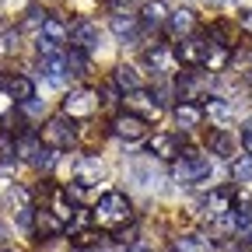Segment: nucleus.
Returning <instances> with one entry per match:
<instances>
[{
  "label": "nucleus",
  "instance_id": "obj_1",
  "mask_svg": "<svg viewBox=\"0 0 252 252\" xmlns=\"http://www.w3.org/2000/svg\"><path fill=\"white\" fill-rule=\"evenodd\" d=\"M94 224H102V228H123L126 220L133 217V210H130V200H126L123 193H105V196H98V203H94Z\"/></svg>",
  "mask_w": 252,
  "mask_h": 252
},
{
  "label": "nucleus",
  "instance_id": "obj_2",
  "mask_svg": "<svg viewBox=\"0 0 252 252\" xmlns=\"http://www.w3.org/2000/svg\"><path fill=\"white\" fill-rule=\"evenodd\" d=\"M172 175H175V182H182V186H193V182H200V179L210 175V158H207V154H196V151H186V154L175 158Z\"/></svg>",
  "mask_w": 252,
  "mask_h": 252
},
{
  "label": "nucleus",
  "instance_id": "obj_3",
  "mask_svg": "<svg viewBox=\"0 0 252 252\" xmlns=\"http://www.w3.org/2000/svg\"><path fill=\"white\" fill-rule=\"evenodd\" d=\"M207 53H210V39L200 35V32L186 35V39L175 46V56H179L182 67H200V63H207Z\"/></svg>",
  "mask_w": 252,
  "mask_h": 252
},
{
  "label": "nucleus",
  "instance_id": "obj_4",
  "mask_svg": "<svg viewBox=\"0 0 252 252\" xmlns=\"http://www.w3.org/2000/svg\"><path fill=\"white\" fill-rule=\"evenodd\" d=\"M94 109H98V91H91V88H74L63 98V116H70V119H88Z\"/></svg>",
  "mask_w": 252,
  "mask_h": 252
},
{
  "label": "nucleus",
  "instance_id": "obj_5",
  "mask_svg": "<svg viewBox=\"0 0 252 252\" xmlns=\"http://www.w3.org/2000/svg\"><path fill=\"white\" fill-rule=\"evenodd\" d=\"M42 140L53 147V151H63L74 144V126H70V116H53L46 126H42Z\"/></svg>",
  "mask_w": 252,
  "mask_h": 252
},
{
  "label": "nucleus",
  "instance_id": "obj_6",
  "mask_svg": "<svg viewBox=\"0 0 252 252\" xmlns=\"http://www.w3.org/2000/svg\"><path fill=\"white\" fill-rule=\"evenodd\" d=\"M112 133L119 137V140H140L144 133H147V119L144 116H137V112H123V116H116V123H112Z\"/></svg>",
  "mask_w": 252,
  "mask_h": 252
},
{
  "label": "nucleus",
  "instance_id": "obj_7",
  "mask_svg": "<svg viewBox=\"0 0 252 252\" xmlns=\"http://www.w3.org/2000/svg\"><path fill=\"white\" fill-rule=\"evenodd\" d=\"M147 151L154 158H161V161H175V158L182 154V137H175V133H154L147 140Z\"/></svg>",
  "mask_w": 252,
  "mask_h": 252
},
{
  "label": "nucleus",
  "instance_id": "obj_8",
  "mask_svg": "<svg viewBox=\"0 0 252 252\" xmlns=\"http://www.w3.org/2000/svg\"><path fill=\"white\" fill-rule=\"evenodd\" d=\"M109 28H112V35L119 42H130V39H137V32H140V18L133 11H116L109 18Z\"/></svg>",
  "mask_w": 252,
  "mask_h": 252
},
{
  "label": "nucleus",
  "instance_id": "obj_9",
  "mask_svg": "<svg viewBox=\"0 0 252 252\" xmlns=\"http://www.w3.org/2000/svg\"><path fill=\"white\" fill-rule=\"evenodd\" d=\"M70 46H77V49H94L98 46V25L94 21H88V18H81V21H74L70 25Z\"/></svg>",
  "mask_w": 252,
  "mask_h": 252
},
{
  "label": "nucleus",
  "instance_id": "obj_10",
  "mask_svg": "<svg viewBox=\"0 0 252 252\" xmlns=\"http://www.w3.org/2000/svg\"><path fill=\"white\" fill-rule=\"evenodd\" d=\"M102 175H105L102 161H98V158H91V154H84L77 161V168H74V182L84 186V189H91L94 182H102Z\"/></svg>",
  "mask_w": 252,
  "mask_h": 252
},
{
  "label": "nucleus",
  "instance_id": "obj_11",
  "mask_svg": "<svg viewBox=\"0 0 252 252\" xmlns=\"http://www.w3.org/2000/svg\"><path fill=\"white\" fill-rule=\"evenodd\" d=\"M0 88H4L11 98L21 105V102H28V98H35V84H32V77H25V74H14V77H0Z\"/></svg>",
  "mask_w": 252,
  "mask_h": 252
},
{
  "label": "nucleus",
  "instance_id": "obj_12",
  "mask_svg": "<svg viewBox=\"0 0 252 252\" xmlns=\"http://www.w3.org/2000/svg\"><path fill=\"white\" fill-rule=\"evenodd\" d=\"M126 172H130V179H133L137 186H144V189L158 186V172H154V158H137V161H130V165H126Z\"/></svg>",
  "mask_w": 252,
  "mask_h": 252
},
{
  "label": "nucleus",
  "instance_id": "obj_13",
  "mask_svg": "<svg viewBox=\"0 0 252 252\" xmlns=\"http://www.w3.org/2000/svg\"><path fill=\"white\" fill-rule=\"evenodd\" d=\"M203 88H207V74H200V70H182V77H179V98H182V102L200 98Z\"/></svg>",
  "mask_w": 252,
  "mask_h": 252
},
{
  "label": "nucleus",
  "instance_id": "obj_14",
  "mask_svg": "<svg viewBox=\"0 0 252 252\" xmlns=\"http://www.w3.org/2000/svg\"><path fill=\"white\" fill-rule=\"evenodd\" d=\"M39 70L49 84H63L67 81V56H39Z\"/></svg>",
  "mask_w": 252,
  "mask_h": 252
},
{
  "label": "nucleus",
  "instance_id": "obj_15",
  "mask_svg": "<svg viewBox=\"0 0 252 252\" xmlns=\"http://www.w3.org/2000/svg\"><path fill=\"white\" fill-rule=\"evenodd\" d=\"M126 109L147 119V116H154V112H158V102H154V94H151V91L137 88V91H130V94H126Z\"/></svg>",
  "mask_w": 252,
  "mask_h": 252
},
{
  "label": "nucleus",
  "instance_id": "obj_16",
  "mask_svg": "<svg viewBox=\"0 0 252 252\" xmlns=\"http://www.w3.org/2000/svg\"><path fill=\"white\" fill-rule=\"evenodd\" d=\"M203 116H207L214 126H220V130H224V126L235 119V109H231L228 102H220V98H210V102L203 105Z\"/></svg>",
  "mask_w": 252,
  "mask_h": 252
},
{
  "label": "nucleus",
  "instance_id": "obj_17",
  "mask_svg": "<svg viewBox=\"0 0 252 252\" xmlns=\"http://www.w3.org/2000/svg\"><path fill=\"white\" fill-rule=\"evenodd\" d=\"M200 119H203V105H196V102H179L175 105V123L182 126V130L200 126Z\"/></svg>",
  "mask_w": 252,
  "mask_h": 252
},
{
  "label": "nucleus",
  "instance_id": "obj_18",
  "mask_svg": "<svg viewBox=\"0 0 252 252\" xmlns=\"http://www.w3.org/2000/svg\"><path fill=\"white\" fill-rule=\"evenodd\" d=\"M193 28H196V18H193V11H175L172 18H168V32L175 39H186V35H193Z\"/></svg>",
  "mask_w": 252,
  "mask_h": 252
},
{
  "label": "nucleus",
  "instance_id": "obj_19",
  "mask_svg": "<svg viewBox=\"0 0 252 252\" xmlns=\"http://www.w3.org/2000/svg\"><path fill=\"white\" fill-rule=\"evenodd\" d=\"M172 14H168V4H165V0H151V4H144V11H140V21L151 28H158V25H165Z\"/></svg>",
  "mask_w": 252,
  "mask_h": 252
},
{
  "label": "nucleus",
  "instance_id": "obj_20",
  "mask_svg": "<svg viewBox=\"0 0 252 252\" xmlns=\"http://www.w3.org/2000/svg\"><path fill=\"white\" fill-rule=\"evenodd\" d=\"M39 151H42V140H39L35 133H21V137L14 140V154H21L25 161H35Z\"/></svg>",
  "mask_w": 252,
  "mask_h": 252
},
{
  "label": "nucleus",
  "instance_id": "obj_21",
  "mask_svg": "<svg viewBox=\"0 0 252 252\" xmlns=\"http://www.w3.org/2000/svg\"><path fill=\"white\" fill-rule=\"evenodd\" d=\"M207 147H210L214 154H220V158H231L235 140H231V133H228V130H220V126H217V130L210 133V140H207Z\"/></svg>",
  "mask_w": 252,
  "mask_h": 252
},
{
  "label": "nucleus",
  "instance_id": "obj_22",
  "mask_svg": "<svg viewBox=\"0 0 252 252\" xmlns=\"http://www.w3.org/2000/svg\"><path fill=\"white\" fill-rule=\"evenodd\" d=\"M35 231L46 235V238H49V235H60V231H63V220H60L53 210H39V214H35Z\"/></svg>",
  "mask_w": 252,
  "mask_h": 252
},
{
  "label": "nucleus",
  "instance_id": "obj_23",
  "mask_svg": "<svg viewBox=\"0 0 252 252\" xmlns=\"http://www.w3.org/2000/svg\"><path fill=\"white\" fill-rule=\"evenodd\" d=\"M231 224H235V231H245V228L252 224V203H249L245 196L231 203Z\"/></svg>",
  "mask_w": 252,
  "mask_h": 252
},
{
  "label": "nucleus",
  "instance_id": "obj_24",
  "mask_svg": "<svg viewBox=\"0 0 252 252\" xmlns=\"http://www.w3.org/2000/svg\"><path fill=\"white\" fill-rule=\"evenodd\" d=\"M116 88L119 91H137V88H144V81H140V74H137V67H119L116 70Z\"/></svg>",
  "mask_w": 252,
  "mask_h": 252
},
{
  "label": "nucleus",
  "instance_id": "obj_25",
  "mask_svg": "<svg viewBox=\"0 0 252 252\" xmlns=\"http://www.w3.org/2000/svg\"><path fill=\"white\" fill-rule=\"evenodd\" d=\"M172 249H175V252H210V242L200 238V235H179Z\"/></svg>",
  "mask_w": 252,
  "mask_h": 252
},
{
  "label": "nucleus",
  "instance_id": "obj_26",
  "mask_svg": "<svg viewBox=\"0 0 252 252\" xmlns=\"http://www.w3.org/2000/svg\"><path fill=\"white\" fill-rule=\"evenodd\" d=\"M39 35H46V39H53V42H67V39H70V28L63 25L60 18H49V21L42 25V32H39Z\"/></svg>",
  "mask_w": 252,
  "mask_h": 252
},
{
  "label": "nucleus",
  "instance_id": "obj_27",
  "mask_svg": "<svg viewBox=\"0 0 252 252\" xmlns=\"http://www.w3.org/2000/svg\"><path fill=\"white\" fill-rule=\"evenodd\" d=\"M46 21H49V14H46L42 7H28V11H25L21 28H25V32H35V28H39V32H42V25H46Z\"/></svg>",
  "mask_w": 252,
  "mask_h": 252
},
{
  "label": "nucleus",
  "instance_id": "obj_28",
  "mask_svg": "<svg viewBox=\"0 0 252 252\" xmlns=\"http://www.w3.org/2000/svg\"><path fill=\"white\" fill-rule=\"evenodd\" d=\"M67 67H70V74H88V53L77 49V46H70V53H67Z\"/></svg>",
  "mask_w": 252,
  "mask_h": 252
},
{
  "label": "nucleus",
  "instance_id": "obj_29",
  "mask_svg": "<svg viewBox=\"0 0 252 252\" xmlns=\"http://www.w3.org/2000/svg\"><path fill=\"white\" fill-rule=\"evenodd\" d=\"M147 63L154 70H168V49L161 42H154V49H147Z\"/></svg>",
  "mask_w": 252,
  "mask_h": 252
},
{
  "label": "nucleus",
  "instance_id": "obj_30",
  "mask_svg": "<svg viewBox=\"0 0 252 252\" xmlns=\"http://www.w3.org/2000/svg\"><path fill=\"white\" fill-rule=\"evenodd\" d=\"M18 39H21V32H18V28L0 32V56H11V53H18Z\"/></svg>",
  "mask_w": 252,
  "mask_h": 252
},
{
  "label": "nucleus",
  "instance_id": "obj_31",
  "mask_svg": "<svg viewBox=\"0 0 252 252\" xmlns=\"http://www.w3.org/2000/svg\"><path fill=\"white\" fill-rule=\"evenodd\" d=\"M231 175L235 182H252V158H238V161H231Z\"/></svg>",
  "mask_w": 252,
  "mask_h": 252
},
{
  "label": "nucleus",
  "instance_id": "obj_32",
  "mask_svg": "<svg viewBox=\"0 0 252 252\" xmlns=\"http://www.w3.org/2000/svg\"><path fill=\"white\" fill-rule=\"evenodd\" d=\"M151 94H154V102H158V109H165V105L172 102V84H168V81H158Z\"/></svg>",
  "mask_w": 252,
  "mask_h": 252
},
{
  "label": "nucleus",
  "instance_id": "obj_33",
  "mask_svg": "<svg viewBox=\"0 0 252 252\" xmlns=\"http://www.w3.org/2000/svg\"><path fill=\"white\" fill-rule=\"evenodd\" d=\"M35 49H39V56H63L60 42H53V39H46V35L35 39Z\"/></svg>",
  "mask_w": 252,
  "mask_h": 252
},
{
  "label": "nucleus",
  "instance_id": "obj_34",
  "mask_svg": "<svg viewBox=\"0 0 252 252\" xmlns=\"http://www.w3.org/2000/svg\"><path fill=\"white\" fill-rule=\"evenodd\" d=\"M56 154H60V151H53V147H46V151H39V158H35V168H42V172H49V168L56 165Z\"/></svg>",
  "mask_w": 252,
  "mask_h": 252
},
{
  "label": "nucleus",
  "instance_id": "obj_35",
  "mask_svg": "<svg viewBox=\"0 0 252 252\" xmlns=\"http://www.w3.org/2000/svg\"><path fill=\"white\" fill-rule=\"evenodd\" d=\"M21 112H28V116H42L46 105H42L39 98H28V102H21Z\"/></svg>",
  "mask_w": 252,
  "mask_h": 252
},
{
  "label": "nucleus",
  "instance_id": "obj_36",
  "mask_svg": "<svg viewBox=\"0 0 252 252\" xmlns=\"http://www.w3.org/2000/svg\"><path fill=\"white\" fill-rule=\"evenodd\" d=\"M242 144H245V154L252 158V119L245 123V130H242Z\"/></svg>",
  "mask_w": 252,
  "mask_h": 252
},
{
  "label": "nucleus",
  "instance_id": "obj_37",
  "mask_svg": "<svg viewBox=\"0 0 252 252\" xmlns=\"http://www.w3.org/2000/svg\"><path fill=\"white\" fill-rule=\"evenodd\" d=\"M242 28H245V32H252V7L242 14Z\"/></svg>",
  "mask_w": 252,
  "mask_h": 252
},
{
  "label": "nucleus",
  "instance_id": "obj_38",
  "mask_svg": "<svg viewBox=\"0 0 252 252\" xmlns=\"http://www.w3.org/2000/svg\"><path fill=\"white\" fill-rule=\"evenodd\" d=\"M98 252H123V249H98Z\"/></svg>",
  "mask_w": 252,
  "mask_h": 252
}]
</instances>
